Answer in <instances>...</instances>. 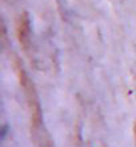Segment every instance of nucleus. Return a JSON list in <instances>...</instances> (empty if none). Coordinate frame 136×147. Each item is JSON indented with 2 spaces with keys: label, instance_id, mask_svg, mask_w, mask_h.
Returning a JSON list of instances; mask_svg holds the SVG:
<instances>
[]
</instances>
